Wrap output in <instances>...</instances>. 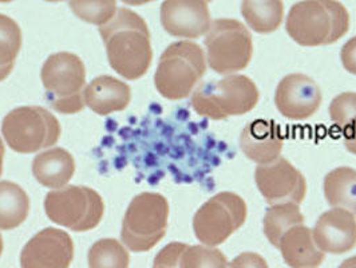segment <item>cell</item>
I'll return each mask as SVG.
<instances>
[{"label":"cell","mask_w":356,"mask_h":268,"mask_svg":"<svg viewBox=\"0 0 356 268\" xmlns=\"http://www.w3.org/2000/svg\"><path fill=\"white\" fill-rule=\"evenodd\" d=\"M107 59L114 72L127 81H137L150 69L153 49L150 31L137 13L118 8L114 18L99 27Z\"/></svg>","instance_id":"cell-1"},{"label":"cell","mask_w":356,"mask_h":268,"mask_svg":"<svg viewBox=\"0 0 356 268\" xmlns=\"http://www.w3.org/2000/svg\"><path fill=\"white\" fill-rule=\"evenodd\" d=\"M285 29L300 46H328L348 33L350 14L338 0H302L289 10Z\"/></svg>","instance_id":"cell-2"},{"label":"cell","mask_w":356,"mask_h":268,"mask_svg":"<svg viewBox=\"0 0 356 268\" xmlns=\"http://www.w3.org/2000/svg\"><path fill=\"white\" fill-rule=\"evenodd\" d=\"M207 72V58L200 45L189 40L175 42L162 53L154 74V85L170 101L191 95Z\"/></svg>","instance_id":"cell-3"},{"label":"cell","mask_w":356,"mask_h":268,"mask_svg":"<svg viewBox=\"0 0 356 268\" xmlns=\"http://www.w3.org/2000/svg\"><path fill=\"white\" fill-rule=\"evenodd\" d=\"M260 91L247 75H228L220 81L201 84L192 95L197 114L211 120L244 116L257 105Z\"/></svg>","instance_id":"cell-4"},{"label":"cell","mask_w":356,"mask_h":268,"mask_svg":"<svg viewBox=\"0 0 356 268\" xmlns=\"http://www.w3.org/2000/svg\"><path fill=\"white\" fill-rule=\"evenodd\" d=\"M40 78L46 100L55 111L75 114L85 107L86 69L83 61L72 53L50 55L43 63Z\"/></svg>","instance_id":"cell-5"},{"label":"cell","mask_w":356,"mask_h":268,"mask_svg":"<svg viewBox=\"0 0 356 268\" xmlns=\"http://www.w3.org/2000/svg\"><path fill=\"white\" fill-rule=\"evenodd\" d=\"M169 220V203L157 192L134 197L122 220L121 239L133 252H147L163 239Z\"/></svg>","instance_id":"cell-6"},{"label":"cell","mask_w":356,"mask_h":268,"mask_svg":"<svg viewBox=\"0 0 356 268\" xmlns=\"http://www.w3.org/2000/svg\"><path fill=\"white\" fill-rule=\"evenodd\" d=\"M60 124L53 113L42 107L11 110L1 123V134L17 153L30 155L50 148L60 137Z\"/></svg>","instance_id":"cell-7"},{"label":"cell","mask_w":356,"mask_h":268,"mask_svg":"<svg viewBox=\"0 0 356 268\" xmlns=\"http://www.w3.org/2000/svg\"><path fill=\"white\" fill-rule=\"evenodd\" d=\"M44 211L55 224L74 232H86L101 223L105 204L101 195L89 187L69 185L47 194Z\"/></svg>","instance_id":"cell-8"},{"label":"cell","mask_w":356,"mask_h":268,"mask_svg":"<svg viewBox=\"0 0 356 268\" xmlns=\"http://www.w3.org/2000/svg\"><path fill=\"white\" fill-rule=\"evenodd\" d=\"M209 68L232 75L248 68L253 55L250 30L236 19H216L205 38Z\"/></svg>","instance_id":"cell-9"},{"label":"cell","mask_w":356,"mask_h":268,"mask_svg":"<svg viewBox=\"0 0 356 268\" xmlns=\"http://www.w3.org/2000/svg\"><path fill=\"white\" fill-rule=\"evenodd\" d=\"M247 214L243 197L220 192L198 208L193 217V231L204 246L217 247L244 226Z\"/></svg>","instance_id":"cell-10"},{"label":"cell","mask_w":356,"mask_h":268,"mask_svg":"<svg viewBox=\"0 0 356 268\" xmlns=\"http://www.w3.org/2000/svg\"><path fill=\"white\" fill-rule=\"evenodd\" d=\"M254 181L260 194L270 205L283 203L299 205L305 198L307 181L303 173L284 157L266 165H257Z\"/></svg>","instance_id":"cell-11"},{"label":"cell","mask_w":356,"mask_h":268,"mask_svg":"<svg viewBox=\"0 0 356 268\" xmlns=\"http://www.w3.org/2000/svg\"><path fill=\"white\" fill-rule=\"evenodd\" d=\"M323 101L319 85L305 74H289L279 82L275 105L285 118L304 121L318 113Z\"/></svg>","instance_id":"cell-12"},{"label":"cell","mask_w":356,"mask_h":268,"mask_svg":"<svg viewBox=\"0 0 356 268\" xmlns=\"http://www.w3.org/2000/svg\"><path fill=\"white\" fill-rule=\"evenodd\" d=\"M74 259L72 236L58 228H44L20 252L22 268H70Z\"/></svg>","instance_id":"cell-13"},{"label":"cell","mask_w":356,"mask_h":268,"mask_svg":"<svg viewBox=\"0 0 356 268\" xmlns=\"http://www.w3.org/2000/svg\"><path fill=\"white\" fill-rule=\"evenodd\" d=\"M161 24L176 38L197 39L212 24L207 0H165L161 4Z\"/></svg>","instance_id":"cell-14"},{"label":"cell","mask_w":356,"mask_h":268,"mask_svg":"<svg viewBox=\"0 0 356 268\" xmlns=\"http://www.w3.org/2000/svg\"><path fill=\"white\" fill-rule=\"evenodd\" d=\"M312 235L324 253L350 252L356 246L355 214L343 208H332L321 214Z\"/></svg>","instance_id":"cell-15"},{"label":"cell","mask_w":356,"mask_h":268,"mask_svg":"<svg viewBox=\"0 0 356 268\" xmlns=\"http://www.w3.org/2000/svg\"><path fill=\"white\" fill-rule=\"evenodd\" d=\"M240 148L250 161L270 164L280 157L284 148L282 129L272 120H254L243 129Z\"/></svg>","instance_id":"cell-16"},{"label":"cell","mask_w":356,"mask_h":268,"mask_svg":"<svg viewBox=\"0 0 356 268\" xmlns=\"http://www.w3.org/2000/svg\"><path fill=\"white\" fill-rule=\"evenodd\" d=\"M131 101V89L111 75H99L85 89V104L99 116L122 111Z\"/></svg>","instance_id":"cell-17"},{"label":"cell","mask_w":356,"mask_h":268,"mask_svg":"<svg viewBox=\"0 0 356 268\" xmlns=\"http://www.w3.org/2000/svg\"><path fill=\"white\" fill-rule=\"evenodd\" d=\"M279 250L291 268H319L325 258L314 240L312 230L304 224L295 226L283 235Z\"/></svg>","instance_id":"cell-18"},{"label":"cell","mask_w":356,"mask_h":268,"mask_svg":"<svg viewBox=\"0 0 356 268\" xmlns=\"http://www.w3.org/2000/svg\"><path fill=\"white\" fill-rule=\"evenodd\" d=\"M75 173V161L63 148L42 152L33 161V175L46 188L59 189L66 187Z\"/></svg>","instance_id":"cell-19"},{"label":"cell","mask_w":356,"mask_h":268,"mask_svg":"<svg viewBox=\"0 0 356 268\" xmlns=\"http://www.w3.org/2000/svg\"><path fill=\"white\" fill-rule=\"evenodd\" d=\"M324 196L332 208H343L356 216V171L339 166L324 179Z\"/></svg>","instance_id":"cell-20"},{"label":"cell","mask_w":356,"mask_h":268,"mask_svg":"<svg viewBox=\"0 0 356 268\" xmlns=\"http://www.w3.org/2000/svg\"><path fill=\"white\" fill-rule=\"evenodd\" d=\"M30 212L26 191L13 181H0V230L11 231L24 223Z\"/></svg>","instance_id":"cell-21"},{"label":"cell","mask_w":356,"mask_h":268,"mask_svg":"<svg viewBox=\"0 0 356 268\" xmlns=\"http://www.w3.org/2000/svg\"><path fill=\"white\" fill-rule=\"evenodd\" d=\"M241 15L259 34L276 31L284 18L283 0H243Z\"/></svg>","instance_id":"cell-22"},{"label":"cell","mask_w":356,"mask_h":268,"mask_svg":"<svg viewBox=\"0 0 356 268\" xmlns=\"http://www.w3.org/2000/svg\"><path fill=\"white\" fill-rule=\"evenodd\" d=\"M304 224V216L298 204L283 203L272 205L264 216L263 226L269 243L279 249L280 240L288 230Z\"/></svg>","instance_id":"cell-23"},{"label":"cell","mask_w":356,"mask_h":268,"mask_svg":"<svg viewBox=\"0 0 356 268\" xmlns=\"http://www.w3.org/2000/svg\"><path fill=\"white\" fill-rule=\"evenodd\" d=\"M22 49V30L10 17L0 14V82L14 70Z\"/></svg>","instance_id":"cell-24"},{"label":"cell","mask_w":356,"mask_h":268,"mask_svg":"<svg viewBox=\"0 0 356 268\" xmlns=\"http://www.w3.org/2000/svg\"><path fill=\"white\" fill-rule=\"evenodd\" d=\"M90 268H129L130 255L117 239L95 242L88 255Z\"/></svg>","instance_id":"cell-25"},{"label":"cell","mask_w":356,"mask_h":268,"mask_svg":"<svg viewBox=\"0 0 356 268\" xmlns=\"http://www.w3.org/2000/svg\"><path fill=\"white\" fill-rule=\"evenodd\" d=\"M70 10L76 18L95 26H104L117 14V0H70Z\"/></svg>","instance_id":"cell-26"},{"label":"cell","mask_w":356,"mask_h":268,"mask_svg":"<svg viewBox=\"0 0 356 268\" xmlns=\"http://www.w3.org/2000/svg\"><path fill=\"white\" fill-rule=\"evenodd\" d=\"M178 268H228V260L213 247L188 246L179 258Z\"/></svg>","instance_id":"cell-27"},{"label":"cell","mask_w":356,"mask_h":268,"mask_svg":"<svg viewBox=\"0 0 356 268\" xmlns=\"http://www.w3.org/2000/svg\"><path fill=\"white\" fill-rule=\"evenodd\" d=\"M330 117L339 127H346L356 118V93L347 91L337 95L330 105Z\"/></svg>","instance_id":"cell-28"},{"label":"cell","mask_w":356,"mask_h":268,"mask_svg":"<svg viewBox=\"0 0 356 268\" xmlns=\"http://www.w3.org/2000/svg\"><path fill=\"white\" fill-rule=\"evenodd\" d=\"M188 244L184 243H170L166 247H163L162 250L157 253V256L154 258V266H161V267L166 268H178V262L179 258L182 255V252L186 250Z\"/></svg>","instance_id":"cell-29"},{"label":"cell","mask_w":356,"mask_h":268,"mask_svg":"<svg viewBox=\"0 0 356 268\" xmlns=\"http://www.w3.org/2000/svg\"><path fill=\"white\" fill-rule=\"evenodd\" d=\"M229 268H268L267 260L256 252H243L236 256Z\"/></svg>","instance_id":"cell-30"},{"label":"cell","mask_w":356,"mask_h":268,"mask_svg":"<svg viewBox=\"0 0 356 268\" xmlns=\"http://www.w3.org/2000/svg\"><path fill=\"white\" fill-rule=\"evenodd\" d=\"M340 59L343 68L347 72L356 75V36L344 43L340 52Z\"/></svg>","instance_id":"cell-31"},{"label":"cell","mask_w":356,"mask_h":268,"mask_svg":"<svg viewBox=\"0 0 356 268\" xmlns=\"http://www.w3.org/2000/svg\"><path fill=\"white\" fill-rule=\"evenodd\" d=\"M343 140L346 149L356 156V118L343 127Z\"/></svg>","instance_id":"cell-32"},{"label":"cell","mask_w":356,"mask_h":268,"mask_svg":"<svg viewBox=\"0 0 356 268\" xmlns=\"http://www.w3.org/2000/svg\"><path fill=\"white\" fill-rule=\"evenodd\" d=\"M338 268H356V256L346 259Z\"/></svg>","instance_id":"cell-33"},{"label":"cell","mask_w":356,"mask_h":268,"mask_svg":"<svg viewBox=\"0 0 356 268\" xmlns=\"http://www.w3.org/2000/svg\"><path fill=\"white\" fill-rule=\"evenodd\" d=\"M121 1H124L127 6H143V4H147V3H152L156 0H121Z\"/></svg>","instance_id":"cell-34"},{"label":"cell","mask_w":356,"mask_h":268,"mask_svg":"<svg viewBox=\"0 0 356 268\" xmlns=\"http://www.w3.org/2000/svg\"><path fill=\"white\" fill-rule=\"evenodd\" d=\"M4 153H6V149H4V143L0 139V176L3 173V160H4Z\"/></svg>","instance_id":"cell-35"},{"label":"cell","mask_w":356,"mask_h":268,"mask_svg":"<svg viewBox=\"0 0 356 268\" xmlns=\"http://www.w3.org/2000/svg\"><path fill=\"white\" fill-rule=\"evenodd\" d=\"M3 237H1V233H0V256H1V252H3Z\"/></svg>","instance_id":"cell-36"},{"label":"cell","mask_w":356,"mask_h":268,"mask_svg":"<svg viewBox=\"0 0 356 268\" xmlns=\"http://www.w3.org/2000/svg\"><path fill=\"white\" fill-rule=\"evenodd\" d=\"M10 1H14V0H0V3H10Z\"/></svg>","instance_id":"cell-37"},{"label":"cell","mask_w":356,"mask_h":268,"mask_svg":"<svg viewBox=\"0 0 356 268\" xmlns=\"http://www.w3.org/2000/svg\"><path fill=\"white\" fill-rule=\"evenodd\" d=\"M46 1H54V3H56V1H63V0H46Z\"/></svg>","instance_id":"cell-38"},{"label":"cell","mask_w":356,"mask_h":268,"mask_svg":"<svg viewBox=\"0 0 356 268\" xmlns=\"http://www.w3.org/2000/svg\"><path fill=\"white\" fill-rule=\"evenodd\" d=\"M153 268H166V267H161V266H154Z\"/></svg>","instance_id":"cell-39"},{"label":"cell","mask_w":356,"mask_h":268,"mask_svg":"<svg viewBox=\"0 0 356 268\" xmlns=\"http://www.w3.org/2000/svg\"><path fill=\"white\" fill-rule=\"evenodd\" d=\"M207 1H208V3H209V1H212V0H207Z\"/></svg>","instance_id":"cell-40"}]
</instances>
